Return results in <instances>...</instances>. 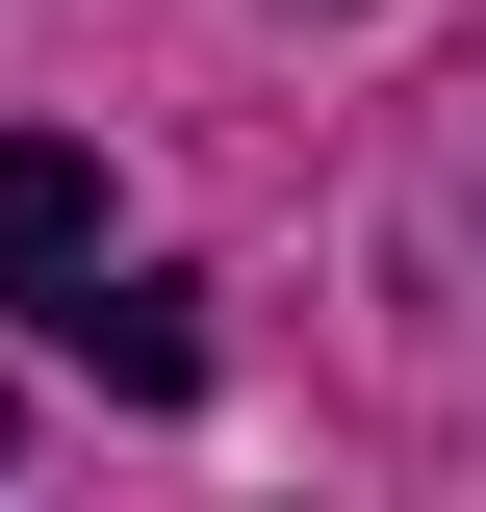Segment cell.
<instances>
[{
  "mask_svg": "<svg viewBox=\"0 0 486 512\" xmlns=\"http://www.w3.org/2000/svg\"><path fill=\"white\" fill-rule=\"evenodd\" d=\"M77 359H103V384H205V333H180V282H103V308H77Z\"/></svg>",
  "mask_w": 486,
  "mask_h": 512,
  "instance_id": "7a4b0ae2",
  "label": "cell"
},
{
  "mask_svg": "<svg viewBox=\"0 0 486 512\" xmlns=\"http://www.w3.org/2000/svg\"><path fill=\"white\" fill-rule=\"evenodd\" d=\"M0 282H26V308H77V282H103V154H52V128L0 154Z\"/></svg>",
  "mask_w": 486,
  "mask_h": 512,
  "instance_id": "6da1fadb",
  "label": "cell"
}]
</instances>
